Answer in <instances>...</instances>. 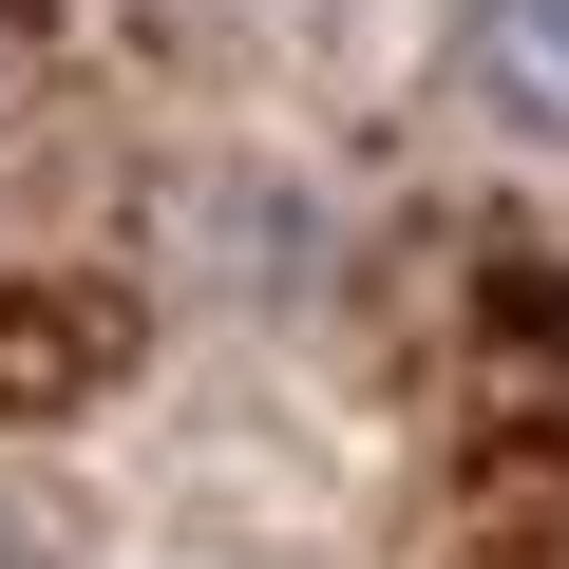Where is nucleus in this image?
<instances>
[{"instance_id":"nucleus-2","label":"nucleus","mask_w":569,"mask_h":569,"mask_svg":"<svg viewBox=\"0 0 569 569\" xmlns=\"http://www.w3.org/2000/svg\"><path fill=\"white\" fill-rule=\"evenodd\" d=\"M0 569H77V531H58L39 493H0Z\"/></svg>"},{"instance_id":"nucleus-3","label":"nucleus","mask_w":569,"mask_h":569,"mask_svg":"<svg viewBox=\"0 0 569 569\" xmlns=\"http://www.w3.org/2000/svg\"><path fill=\"white\" fill-rule=\"evenodd\" d=\"M0 58H20V0H0Z\"/></svg>"},{"instance_id":"nucleus-1","label":"nucleus","mask_w":569,"mask_h":569,"mask_svg":"<svg viewBox=\"0 0 569 569\" xmlns=\"http://www.w3.org/2000/svg\"><path fill=\"white\" fill-rule=\"evenodd\" d=\"M456 96L493 152H569V0H456Z\"/></svg>"}]
</instances>
